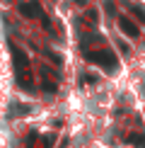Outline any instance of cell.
Instances as JSON below:
<instances>
[{
  "instance_id": "6da1fadb",
  "label": "cell",
  "mask_w": 145,
  "mask_h": 148,
  "mask_svg": "<svg viewBox=\"0 0 145 148\" xmlns=\"http://www.w3.org/2000/svg\"><path fill=\"white\" fill-rule=\"evenodd\" d=\"M85 58H87L89 63L104 68L106 73H114V71H116V56H114L111 51H106V49H102V51H87V53H85Z\"/></svg>"
},
{
  "instance_id": "7a4b0ae2",
  "label": "cell",
  "mask_w": 145,
  "mask_h": 148,
  "mask_svg": "<svg viewBox=\"0 0 145 148\" xmlns=\"http://www.w3.org/2000/svg\"><path fill=\"white\" fill-rule=\"evenodd\" d=\"M20 10H22V15H27V17H44L41 15V8L36 3H27V5H22Z\"/></svg>"
},
{
  "instance_id": "3957f363",
  "label": "cell",
  "mask_w": 145,
  "mask_h": 148,
  "mask_svg": "<svg viewBox=\"0 0 145 148\" xmlns=\"http://www.w3.org/2000/svg\"><path fill=\"white\" fill-rule=\"evenodd\" d=\"M119 24H121V29H123V32L128 34V36H138V27L128 20V17H121V20H119Z\"/></svg>"
},
{
  "instance_id": "277c9868",
  "label": "cell",
  "mask_w": 145,
  "mask_h": 148,
  "mask_svg": "<svg viewBox=\"0 0 145 148\" xmlns=\"http://www.w3.org/2000/svg\"><path fill=\"white\" fill-rule=\"evenodd\" d=\"M20 114H29V107H17V104H12L10 116H20Z\"/></svg>"
},
{
  "instance_id": "5b68a950",
  "label": "cell",
  "mask_w": 145,
  "mask_h": 148,
  "mask_svg": "<svg viewBox=\"0 0 145 148\" xmlns=\"http://www.w3.org/2000/svg\"><path fill=\"white\" fill-rule=\"evenodd\" d=\"M131 143L138 146V148H145V136H138V134H133L131 136Z\"/></svg>"
},
{
  "instance_id": "8992f818",
  "label": "cell",
  "mask_w": 145,
  "mask_h": 148,
  "mask_svg": "<svg viewBox=\"0 0 145 148\" xmlns=\"http://www.w3.org/2000/svg\"><path fill=\"white\" fill-rule=\"evenodd\" d=\"M80 83H87V85H94V83H97V78H94V75H87V73H82V75H80Z\"/></svg>"
},
{
  "instance_id": "52a82bcc",
  "label": "cell",
  "mask_w": 145,
  "mask_h": 148,
  "mask_svg": "<svg viewBox=\"0 0 145 148\" xmlns=\"http://www.w3.org/2000/svg\"><path fill=\"white\" fill-rule=\"evenodd\" d=\"M46 92H56V83H51V80H44V85H41Z\"/></svg>"
},
{
  "instance_id": "ba28073f",
  "label": "cell",
  "mask_w": 145,
  "mask_h": 148,
  "mask_svg": "<svg viewBox=\"0 0 145 148\" xmlns=\"http://www.w3.org/2000/svg\"><path fill=\"white\" fill-rule=\"evenodd\" d=\"M53 146V138H44L41 141V148H51Z\"/></svg>"
}]
</instances>
